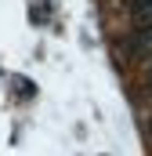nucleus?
I'll return each mask as SVG.
<instances>
[{
	"label": "nucleus",
	"mask_w": 152,
	"mask_h": 156,
	"mask_svg": "<svg viewBox=\"0 0 152 156\" xmlns=\"http://www.w3.org/2000/svg\"><path fill=\"white\" fill-rule=\"evenodd\" d=\"M130 15L134 22H141V29L152 26V0H130Z\"/></svg>",
	"instance_id": "f257e3e1"
},
{
	"label": "nucleus",
	"mask_w": 152,
	"mask_h": 156,
	"mask_svg": "<svg viewBox=\"0 0 152 156\" xmlns=\"http://www.w3.org/2000/svg\"><path fill=\"white\" fill-rule=\"evenodd\" d=\"M138 44H141L145 51H152V26H145V29H141V37H138Z\"/></svg>",
	"instance_id": "f03ea898"
}]
</instances>
